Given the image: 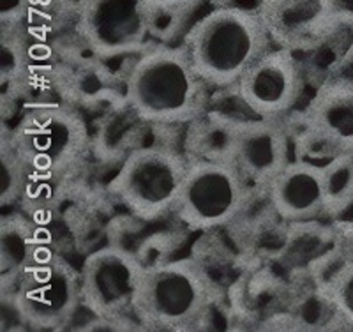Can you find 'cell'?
<instances>
[{"label":"cell","mask_w":353,"mask_h":332,"mask_svg":"<svg viewBox=\"0 0 353 332\" xmlns=\"http://www.w3.org/2000/svg\"><path fill=\"white\" fill-rule=\"evenodd\" d=\"M154 12L157 14H181V12L189 11L194 6L201 4L203 0H149Z\"/></svg>","instance_id":"18"},{"label":"cell","mask_w":353,"mask_h":332,"mask_svg":"<svg viewBox=\"0 0 353 332\" xmlns=\"http://www.w3.org/2000/svg\"><path fill=\"white\" fill-rule=\"evenodd\" d=\"M143 273V265L125 249H97L87 256L80 271L81 304L101 318L134 313Z\"/></svg>","instance_id":"9"},{"label":"cell","mask_w":353,"mask_h":332,"mask_svg":"<svg viewBox=\"0 0 353 332\" xmlns=\"http://www.w3.org/2000/svg\"><path fill=\"white\" fill-rule=\"evenodd\" d=\"M214 299L203 268L193 260L145 267L134 313L150 327L185 329L196 324Z\"/></svg>","instance_id":"3"},{"label":"cell","mask_w":353,"mask_h":332,"mask_svg":"<svg viewBox=\"0 0 353 332\" xmlns=\"http://www.w3.org/2000/svg\"><path fill=\"white\" fill-rule=\"evenodd\" d=\"M251 193L248 180L230 159H193L173 213L189 228H217L244 211Z\"/></svg>","instance_id":"4"},{"label":"cell","mask_w":353,"mask_h":332,"mask_svg":"<svg viewBox=\"0 0 353 332\" xmlns=\"http://www.w3.org/2000/svg\"><path fill=\"white\" fill-rule=\"evenodd\" d=\"M293 53L292 50L274 46L235 85L239 99L254 117L279 120L299 103L304 77Z\"/></svg>","instance_id":"10"},{"label":"cell","mask_w":353,"mask_h":332,"mask_svg":"<svg viewBox=\"0 0 353 332\" xmlns=\"http://www.w3.org/2000/svg\"><path fill=\"white\" fill-rule=\"evenodd\" d=\"M189 159L170 148L132 150L112 182V193L134 216L152 221L175 211Z\"/></svg>","instance_id":"6"},{"label":"cell","mask_w":353,"mask_h":332,"mask_svg":"<svg viewBox=\"0 0 353 332\" xmlns=\"http://www.w3.org/2000/svg\"><path fill=\"white\" fill-rule=\"evenodd\" d=\"M272 208L288 223L327 216L325 170L311 161H290L267 189Z\"/></svg>","instance_id":"13"},{"label":"cell","mask_w":353,"mask_h":332,"mask_svg":"<svg viewBox=\"0 0 353 332\" xmlns=\"http://www.w3.org/2000/svg\"><path fill=\"white\" fill-rule=\"evenodd\" d=\"M327 216L339 217L353 208V154H336L325 164Z\"/></svg>","instance_id":"15"},{"label":"cell","mask_w":353,"mask_h":332,"mask_svg":"<svg viewBox=\"0 0 353 332\" xmlns=\"http://www.w3.org/2000/svg\"><path fill=\"white\" fill-rule=\"evenodd\" d=\"M34 0H0V20L2 28H12L27 20Z\"/></svg>","instance_id":"17"},{"label":"cell","mask_w":353,"mask_h":332,"mask_svg":"<svg viewBox=\"0 0 353 332\" xmlns=\"http://www.w3.org/2000/svg\"><path fill=\"white\" fill-rule=\"evenodd\" d=\"M81 302L80 274L61 256L50 255L18 273L14 306L34 327H59Z\"/></svg>","instance_id":"7"},{"label":"cell","mask_w":353,"mask_h":332,"mask_svg":"<svg viewBox=\"0 0 353 332\" xmlns=\"http://www.w3.org/2000/svg\"><path fill=\"white\" fill-rule=\"evenodd\" d=\"M149 0H81L80 34L99 57H122L140 52L154 27Z\"/></svg>","instance_id":"8"},{"label":"cell","mask_w":353,"mask_h":332,"mask_svg":"<svg viewBox=\"0 0 353 332\" xmlns=\"http://www.w3.org/2000/svg\"><path fill=\"white\" fill-rule=\"evenodd\" d=\"M184 46L210 88H228L274 43L258 9L223 6L194 23Z\"/></svg>","instance_id":"2"},{"label":"cell","mask_w":353,"mask_h":332,"mask_svg":"<svg viewBox=\"0 0 353 332\" xmlns=\"http://www.w3.org/2000/svg\"><path fill=\"white\" fill-rule=\"evenodd\" d=\"M228 159L244 175L253 191L269 189L290 163V140L277 120H232Z\"/></svg>","instance_id":"12"},{"label":"cell","mask_w":353,"mask_h":332,"mask_svg":"<svg viewBox=\"0 0 353 332\" xmlns=\"http://www.w3.org/2000/svg\"><path fill=\"white\" fill-rule=\"evenodd\" d=\"M256 9L274 46L292 52L318 48L346 17L341 0H260Z\"/></svg>","instance_id":"11"},{"label":"cell","mask_w":353,"mask_h":332,"mask_svg":"<svg viewBox=\"0 0 353 332\" xmlns=\"http://www.w3.org/2000/svg\"><path fill=\"white\" fill-rule=\"evenodd\" d=\"M209 88L184 44L156 46L129 71L125 99L147 122L185 124L207 110Z\"/></svg>","instance_id":"1"},{"label":"cell","mask_w":353,"mask_h":332,"mask_svg":"<svg viewBox=\"0 0 353 332\" xmlns=\"http://www.w3.org/2000/svg\"><path fill=\"white\" fill-rule=\"evenodd\" d=\"M311 137L336 154H353V80H327L305 110Z\"/></svg>","instance_id":"14"},{"label":"cell","mask_w":353,"mask_h":332,"mask_svg":"<svg viewBox=\"0 0 353 332\" xmlns=\"http://www.w3.org/2000/svg\"><path fill=\"white\" fill-rule=\"evenodd\" d=\"M327 300L346 324L353 325V260L337 268L325 289Z\"/></svg>","instance_id":"16"},{"label":"cell","mask_w":353,"mask_h":332,"mask_svg":"<svg viewBox=\"0 0 353 332\" xmlns=\"http://www.w3.org/2000/svg\"><path fill=\"white\" fill-rule=\"evenodd\" d=\"M28 172L61 175L87 150V128L78 113L61 106H36L27 112L11 138Z\"/></svg>","instance_id":"5"}]
</instances>
